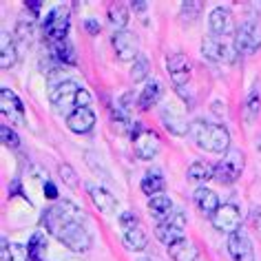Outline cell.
I'll return each instance as SVG.
<instances>
[{"label": "cell", "mask_w": 261, "mask_h": 261, "mask_svg": "<svg viewBox=\"0 0 261 261\" xmlns=\"http://www.w3.org/2000/svg\"><path fill=\"white\" fill-rule=\"evenodd\" d=\"M188 133H191L195 144L206 153L226 155L228 151H230V133H228V128L221 126V124H213V122H206V120H195V122H191Z\"/></svg>", "instance_id": "obj_1"}, {"label": "cell", "mask_w": 261, "mask_h": 261, "mask_svg": "<svg viewBox=\"0 0 261 261\" xmlns=\"http://www.w3.org/2000/svg\"><path fill=\"white\" fill-rule=\"evenodd\" d=\"M91 100H93V95L71 80L56 89H49V102L54 104L60 113H73L75 109H84L91 104Z\"/></svg>", "instance_id": "obj_2"}, {"label": "cell", "mask_w": 261, "mask_h": 261, "mask_svg": "<svg viewBox=\"0 0 261 261\" xmlns=\"http://www.w3.org/2000/svg\"><path fill=\"white\" fill-rule=\"evenodd\" d=\"M51 234H56V239L75 254L89 252L91 246H93V239H91L89 230L84 228V224H80V221H67V224H60Z\"/></svg>", "instance_id": "obj_3"}, {"label": "cell", "mask_w": 261, "mask_h": 261, "mask_svg": "<svg viewBox=\"0 0 261 261\" xmlns=\"http://www.w3.org/2000/svg\"><path fill=\"white\" fill-rule=\"evenodd\" d=\"M84 211L82 208H77L73 201H56L51 208L42 213V224L47 226L49 232H54L60 224H67V221H80L84 224Z\"/></svg>", "instance_id": "obj_4"}, {"label": "cell", "mask_w": 261, "mask_h": 261, "mask_svg": "<svg viewBox=\"0 0 261 261\" xmlns=\"http://www.w3.org/2000/svg\"><path fill=\"white\" fill-rule=\"evenodd\" d=\"M130 140H133V148H135V155L144 162H151L158 158L160 148H162V142L158 138V133H153L151 128L142 126V124H133L130 128Z\"/></svg>", "instance_id": "obj_5"}, {"label": "cell", "mask_w": 261, "mask_h": 261, "mask_svg": "<svg viewBox=\"0 0 261 261\" xmlns=\"http://www.w3.org/2000/svg\"><path fill=\"white\" fill-rule=\"evenodd\" d=\"M232 47L239 56H252L261 49V24L259 22H252V20H246L241 22L237 31H234V40H232Z\"/></svg>", "instance_id": "obj_6"}, {"label": "cell", "mask_w": 261, "mask_h": 261, "mask_svg": "<svg viewBox=\"0 0 261 261\" xmlns=\"http://www.w3.org/2000/svg\"><path fill=\"white\" fill-rule=\"evenodd\" d=\"M42 31L49 42L67 40V34H69V7L67 5H58V7L49 11L42 22Z\"/></svg>", "instance_id": "obj_7"}, {"label": "cell", "mask_w": 261, "mask_h": 261, "mask_svg": "<svg viewBox=\"0 0 261 261\" xmlns=\"http://www.w3.org/2000/svg\"><path fill=\"white\" fill-rule=\"evenodd\" d=\"M244 153L237 151V148H230L224 155V160L215 164V179L221 181V184H234L244 173Z\"/></svg>", "instance_id": "obj_8"}, {"label": "cell", "mask_w": 261, "mask_h": 261, "mask_svg": "<svg viewBox=\"0 0 261 261\" xmlns=\"http://www.w3.org/2000/svg\"><path fill=\"white\" fill-rule=\"evenodd\" d=\"M211 224L215 226V230L232 234L241 230V211L234 204H219V208L211 217Z\"/></svg>", "instance_id": "obj_9"}, {"label": "cell", "mask_w": 261, "mask_h": 261, "mask_svg": "<svg viewBox=\"0 0 261 261\" xmlns=\"http://www.w3.org/2000/svg\"><path fill=\"white\" fill-rule=\"evenodd\" d=\"M111 44H113L115 56L120 58L122 62H135L140 58V42L138 36L130 34V31H117V34L111 38Z\"/></svg>", "instance_id": "obj_10"}, {"label": "cell", "mask_w": 261, "mask_h": 261, "mask_svg": "<svg viewBox=\"0 0 261 261\" xmlns=\"http://www.w3.org/2000/svg\"><path fill=\"white\" fill-rule=\"evenodd\" d=\"M201 56L208 58L211 62H226V64H232L239 58V54L234 51V47L217 40L215 36L204 38V42H201Z\"/></svg>", "instance_id": "obj_11"}, {"label": "cell", "mask_w": 261, "mask_h": 261, "mask_svg": "<svg viewBox=\"0 0 261 261\" xmlns=\"http://www.w3.org/2000/svg\"><path fill=\"white\" fill-rule=\"evenodd\" d=\"M166 71L171 75V82L175 84V89H181L191 82L193 64L188 60V56L184 54H171L166 58Z\"/></svg>", "instance_id": "obj_12"}, {"label": "cell", "mask_w": 261, "mask_h": 261, "mask_svg": "<svg viewBox=\"0 0 261 261\" xmlns=\"http://www.w3.org/2000/svg\"><path fill=\"white\" fill-rule=\"evenodd\" d=\"M228 252L232 261H254V248L244 230H237L228 234Z\"/></svg>", "instance_id": "obj_13"}, {"label": "cell", "mask_w": 261, "mask_h": 261, "mask_svg": "<svg viewBox=\"0 0 261 261\" xmlns=\"http://www.w3.org/2000/svg\"><path fill=\"white\" fill-rule=\"evenodd\" d=\"M208 29H211L213 36H228V34H234L237 27H234V18H232V11L226 9V7H215L208 16Z\"/></svg>", "instance_id": "obj_14"}, {"label": "cell", "mask_w": 261, "mask_h": 261, "mask_svg": "<svg viewBox=\"0 0 261 261\" xmlns=\"http://www.w3.org/2000/svg\"><path fill=\"white\" fill-rule=\"evenodd\" d=\"M0 111L5 117H11L14 124H24V107L20 97L16 95V91L3 89L0 91Z\"/></svg>", "instance_id": "obj_15"}, {"label": "cell", "mask_w": 261, "mask_h": 261, "mask_svg": "<svg viewBox=\"0 0 261 261\" xmlns=\"http://www.w3.org/2000/svg\"><path fill=\"white\" fill-rule=\"evenodd\" d=\"M95 120H97V117L93 113V109L84 107V109H75L73 113L67 115V126L73 130V133L84 135V133H89V130L95 126Z\"/></svg>", "instance_id": "obj_16"}, {"label": "cell", "mask_w": 261, "mask_h": 261, "mask_svg": "<svg viewBox=\"0 0 261 261\" xmlns=\"http://www.w3.org/2000/svg\"><path fill=\"white\" fill-rule=\"evenodd\" d=\"M89 197L91 201H93V206L100 211L102 215H113L117 211V199L111 195L104 186H95V184H91L89 188Z\"/></svg>", "instance_id": "obj_17"}, {"label": "cell", "mask_w": 261, "mask_h": 261, "mask_svg": "<svg viewBox=\"0 0 261 261\" xmlns=\"http://www.w3.org/2000/svg\"><path fill=\"white\" fill-rule=\"evenodd\" d=\"M193 201H195V206L199 208V213L206 215V217H213L215 211H217L219 204H221L217 193H215L213 188H208V186H199L197 191H195V195H193Z\"/></svg>", "instance_id": "obj_18"}, {"label": "cell", "mask_w": 261, "mask_h": 261, "mask_svg": "<svg viewBox=\"0 0 261 261\" xmlns=\"http://www.w3.org/2000/svg\"><path fill=\"white\" fill-rule=\"evenodd\" d=\"M168 257L173 261H197L199 259V250L191 239H179L173 246H168Z\"/></svg>", "instance_id": "obj_19"}, {"label": "cell", "mask_w": 261, "mask_h": 261, "mask_svg": "<svg viewBox=\"0 0 261 261\" xmlns=\"http://www.w3.org/2000/svg\"><path fill=\"white\" fill-rule=\"evenodd\" d=\"M148 211H151V215L155 217L158 224H164L175 211L173 199L168 197V195H155V197L148 199Z\"/></svg>", "instance_id": "obj_20"}, {"label": "cell", "mask_w": 261, "mask_h": 261, "mask_svg": "<svg viewBox=\"0 0 261 261\" xmlns=\"http://www.w3.org/2000/svg\"><path fill=\"white\" fill-rule=\"evenodd\" d=\"M16 60H18V47H16L14 36L3 31V34H0V67L7 71L14 67Z\"/></svg>", "instance_id": "obj_21"}, {"label": "cell", "mask_w": 261, "mask_h": 261, "mask_svg": "<svg viewBox=\"0 0 261 261\" xmlns=\"http://www.w3.org/2000/svg\"><path fill=\"white\" fill-rule=\"evenodd\" d=\"M162 97V84L158 80H148L138 95V109L140 111H151Z\"/></svg>", "instance_id": "obj_22"}, {"label": "cell", "mask_w": 261, "mask_h": 261, "mask_svg": "<svg viewBox=\"0 0 261 261\" xmlns=\"http://www.w3.org/2000/svg\"><path fill=\"white\" fill-rule=\"evenodd\" d=\"M122 241L124 246L128 248V250L133 252H142L144 248L148 246V234L142 226H135V228H126V230L122 232Z\"/></svg>", "instance_id": "obj_23"}, {"label": "cell", "mask_w": 261, "mask_h": 261, "mask_svg": "<svg viewBox=\"0 0 261 261\" xmlns=\"http://www.w3.org/2000/svg\"><path fill=\"white\" fill-rule=\"evenodd\" d=\"M142 193L148 195V197H155V195H162L166 188V181L164 177H162V173L158 171V168H153V171H148L144 175V179H142Z\"/></svg>", "instance_id": "obj_24"}, {"label": "cell", "mask_w": 261, "mask_h": 261, "mask_svg": "<svg viewBox=\"0 0 261 261\" xmlns=\"http://www.w3.org/2000/svg\"><path fill=\"white\" fill-rule=\"evenodd\" d=\"M186 177L191 181H195V184L211 181L215 177V164H208V162H193L186 171Z\"/></svg>", "instance_id": "obj_25"}, {"label": "cell", "mask_w": 261, "mask_h": 261, "mask_svg": "<svg viewBox=\"0 0 261 261\" xmlns=\"http://www.w3.org/2000/svg\"><path fill=\"white\" fill-rule=\"evenodd\" d=\"M31 38H34V16H20L16 22V31H14V40L16 47L22 44V47H29Z\"/></svg>", "instance_id": "obj_26"}, {"label": "cell", "mask_w": 261, "mask_h": 261, "mask_svg": "<svg viewBox=\"0 0 261 261\" xmlns=\"http://www.w3.org/2000/svg\"><path fill=\"white\" fill-rule=\"evenodd\" d=\"M49 54L60 64H75V51H73V47H71L69 40L49 42Z\"/></svg>", "instance_id": "obj_27"}, {"label": "cell", "mask_w": 261, "mask_h": 261, "mask_svg": "<svg viewBox=\"0 0 261 261\" xmlns=\"http://www.w3.org/2000/svg\"><path fill=\"white\" fill-rule=\"evenodd\" d=\"M155 237H158V241H162L166 248L173 246L175 241L184 239V230H179V228L171 226L168 221H164V224H158L155 226Z\"/></svg>", "instance_id": "obj_28"}, {"label": "cell", "mask_w": 261, "mask_h": 261, "mask_svg": "<svg viewBox=\"0 0 261 261\" xmlns=\"http://www.w3.org/2000/svg\"><path fill=\"white\" fill-rule=\"evenodd\" d=\"M47 248H49L47 234H44V232H34V234H31V239H29V244H27V250H29L31 261H44Z\"/></svg>", "instance_id": "obj_29"}, {"label": "cell", "mask_w": 261, "mask_h": 261, "mask_svg": "<svg viewBox=\"0 0 261 261\" xmlns=\"http://www.w3.org/2000/svg\"><path fill=\"white\" fill-rule=\"evenodd\" d=\"M107 14H109L111 24H113V27H117L120 31H124V27L128 24V9H126V5H122V3H111L109 9H107Z\"/></svg>", "instance_id": "obj_30"}, {"label": "cell", "mask_w": 261, "mask_h": 261, "mask_svg": "<svg viewBox=\"0 0 261 261\" xmlns=\"http://www.w3.org/2000/svg\"><path fill=\"white\" fill-rule=\"evenodd\" d=\"M201 9H204V3H201V0H184V3H181V9H179L181 22L193 24L199 18Z\"/></svg>", "instance_id": "obj_31"}, {"label": "cell", "mask_w": 261, "mask_h": 261, "mask_svg": "<svg viewBox=\"0 0 261 261\" xmlns=\"http://www.w3.org/2000/svg\"><path fill=\"white\" fill-rule=\"evenodd\" d=\"M259 109H261V100H259V91L252 89L246 97V104H244V115L248 122H254L259 115Z\"/></svg>", "instance_id": "obj_32"}, {"label": "cell", "mask_w": 261, "mask_h": 261, "mask_svg": "<svg viewBox=\"0 0 261 261\" xmlns=\"http://www.w3.org/2000/svg\"><path fill=\"white\" fill-rule=\"evenodd\" d=\"M148 71H151V64H148V58L140 56L138 60L133 62V67H130V80H133V82H142V80H146Z\"/></svg>", "instance_id": "obj_33"}, {"label": "cell", "mask_w": 261, "mask_h": 261, "mask_svg": "<svg viewBox=\"0 0 261 261\" xmlns=\"http://www.w3.org/2000/svg\"><path fill=\"white\" fill-rule=\"evenodd\" d=\"M162 120H164L166 130H168V133H173V135H186L188 128H191V124H186L181 117H173V115L168 117V115H164Z\"/></svg>", "instance_id": "obj_34"}, {"label": "cell", "mask_w": 261, "mask_h": 261, "mask_svg": "<svg viewBox=\"0 0 261 261\" xmlns=\"http://www.w3.org/2000/svg\"><path fill=\"white\" fill-rule=\"evenodd\" d=\"M0 138H3V144L7 148H11V151H18V148H20V138H18V133L11 126H7V124L0 126Z\"/></svg>", "instance_id": "obj_35"}, {"label": "cell", "mask_w": 261, "mask_h": 261, "mask_svg": "<svg viewBox=\"0 0 261 261\" xmlns=\"http://www.w3.org/2000/svg\"><path fill=\"white\" fill-rule=\"evenodd\" d=\"M9 261H31L27 246H22V244H11V246H9Z\"/></svg>", "instance_id": "obj_36"}, {"label": "cell", "mask_w": 261, "mask_h": 261, "mask_svg": "<svg viewBox=\"0 0 261 261\" xmlns=\"http://www.w3.org/2000/svg\"><path fill=\"white\" fill-rule=\"evenodd\" d=\"M60 177L67 181L69 188H73V191L77 188V175H75V171H73V168H71L69 164H62V166H60Z\"/></svg>", "instance_id": "obj_37"}, {"label": "cell", "mask_w": 261, "mask_h": 261, "mask_svg": "<svg viewBox=\"0 0 261 261\" xmlns=\"http://www.w3.org/2000/svg\"><path fill=\"white\" fill-rule=\"evenodd\" d=\"M171 226H175V228H179V230H184L186 228V224H188V217H186V213L184 211H173V215L166 219Z\"/></svg>", "instance_id": "obj_38"}, {"label": "cell", "mask_w": 261, "mask_h": 261, "mask_svg": "<svg viewBox=\"0 0 261 261\" xmlns=\"http://www.w3.org/2000/svg\"><path fill=\"white\" fill-rule=\"evenodd\" d=\"M120 226H122V230H126V228H135V226H140V219H138V215H133V213H122L120 215Z\"/></svg>", "instance_id": "obj_39"}, {"label": "cell", "mask_w": 261, "mask_h": 261, "mask_svg": "<svg viewBox=\"0 0 261 261\" xmlns=\"http://www.w3.org/2000/svg\"><path fill=\"white\" fill-rule=\"evenodd\" d=\"M84 29H87L91 36H97V34H100V29H102V27H100V22H97L95 18H89V20H84Z\"/></svg>", "instance_id": "obj_40"}, {"label": "cell", "mask_w": 261, "mask_h": 261, "mask_svg": "<svg viewBox=\"0 0 261 261\" xmlns=\"http://www.w3.org/2000/svg\"><path fill=\"white\" fill-rule=\"evenodd\" d=\"M250 219H252V226H254V230H257V232L261 234V206L252 208V213H250Z\"/></svg>", "instance_id": "obj_41"}, {"label": "cell", "mask_w": 261, "mask_h": 261, "mask_svg": "<svg viewBox=\"0 0 261 261\" xmlns=\"http://www.w3.org/2000/svg\"><path fill=\"white\" fill-rule=\"evenodd\" d=\"M44 195H47V199H58V188L54 181H44Z\"/></svg>", "instance_id": "obj_42"}, {"label": "cell", "mask_w": 261, "mask_h": 261, "mask_svg": "<svg viewBox=\"0 0 261 261\" xmlns=\"http://www.w3.org/2000/svg\"><path fill=\"white\" fill-rule=\"evenodd\" d=\"M24 5H27V11L31 9V16H34V18L40 14V9H42V3H40V0H27Z\"/></svg>", "instance_id": "obj_43"}, {"label": "cell", "mask_w": 261, "mask_h": 261, "mask_svg": "<svg viewBox=\"0 0 261 261\" xmlns=\"http://www.w3.org/2000/svg\"><path fill=\"white\" fill-rule=\"evenodd\" d=\"M128 5L133 11H146V7H148L146 0H133V3H128Z\"/></svg>", "instance_id": "obj_44"}, {"label": "cell", "mask_w": 261, "mask_h": 261, "mask_svg": "<svg viewBox=\"0 0 261 261\" xmlns=\"http://www.w3.org/2000/svg\"><path fill=\"white\" fill-rule=\"evenodd\" d=\"M135 261H153V259H148V257H142V259H135Z\"/></svg>", "instance_id": "obj_45"}]
</instances>
